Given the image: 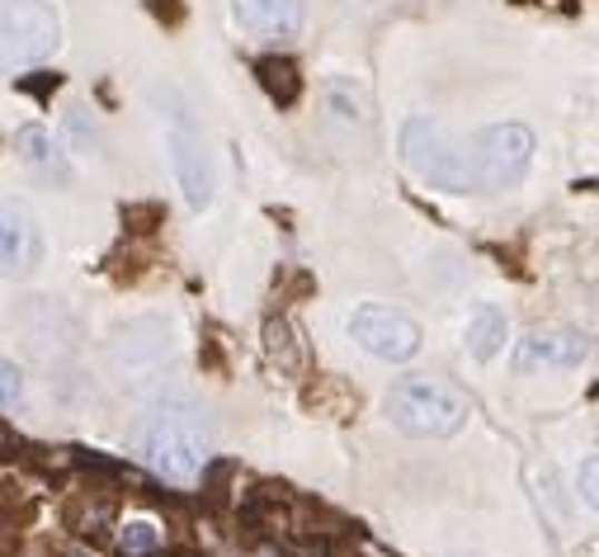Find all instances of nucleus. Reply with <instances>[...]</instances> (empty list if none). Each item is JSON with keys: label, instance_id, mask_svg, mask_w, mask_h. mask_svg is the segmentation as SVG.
<instances>
[{"label": "nucleus", "instance_id": "nucleus-23", "mask_svg": "<svg viewBox=\"0 0 599 557\" xmlns=\"http://www.w3.org/2000/svg\"><path fill=\"white\" fill-rule=\"evenodd\" d=\"M255 557H293V553H288L284 544H259V553H255Z\"/></svg>", "mask_w": 599, "mask_h": 557}, {"label": "nucleus", "instance_id": "nucleus-20", "mask_svg": "<svg viewBox=\"0 0 599 557\" xmlns=\"http://www.w3.org/2000/svg\"><path fill=\"white\" fill-rule=\"evenodd\" d=\"M581 496H586V506H595V459H586V472H581Z\"/></svg>", "mask_w": 599, "mask_h": 557}, {"label": "nucleus", "instance_id": "nucleus-21", "mask_svg": "<svg viewBox=\"0 0 599 557\" xmlns=\"http://www.w3.org/2000/svg\"><path fill=\"white\" fill-rule=\"evenodd\" d=\"M161 208H124V223H156Z\"/></svg>", "mask_w": 599, "mask_h": 557}, {"label": "nucleus", "instance_id": "nucleus-13", "mask_svg": "<svg viewBox=\"0 0 599 557\" xmlns=\"http://www.w3.org/2000/svg\"><path fill=\"white\" fill-rule=\"evenodd\" d=\"M265 350L284 373H293V378L307 373V345H303V335H297V326L288 322V316H269L265 322Z\"/></svg>", "mask_w": 599, "mask_h": 557}, {"label": "nucleus", "instance_id": "nucleus-14", "mask_svg": "<svg viewBox=\"0 0 599 557\" xmlns=\"http://www.w3.org/2000/svg\"><path fill=\"white\" fill-rule=\"evenodd\" d=\"M255 76H259V90H265L274 105H297V95H303V76L288 57H259L255 62Z\"/></svg>", "mask_w": 599, "mask_h": 557}, {"label": "nucleus", "instance_id": "nucleus-4", "mask_svg": "<svg viewBox=\"0 0 599 557\" xmlns=\"http://www.w3.org/2000/svg\"><path fill=\"white\" fill-rule=\"evenodd\" d=\"M156 99H161V109H166V147H170L175 180L185 189V204L208 208L213 204V156L204 143V128H198V118L179 90H161Z\"/></svg>", "mask_w": 599, "mask_h": 557}, {"label": "nucleus", "instance_id": "nucleus-8", "mask_svg": "<svg viewBox=\"0 0 599 557\" xmlns=\"http://www.w3.org/2000/svg\"><path fill=\"white\" fill-rule=\"evenodd\" d=\"M350 335L369 354H377V360H392V364H406V360H415V350H421V326H415V316L396 312V307H383V303L354 307Z\"/></svg>", "mask_w": 599, "mask_h": 557}, {"label": "nucleus", "instance_id": "nucleus-17", "mask_svg": "<svg viewBox=\"0 0 599 557\" xmlns=\"http://www.w3.org/2000/svg\"><path fill=\"white\" fill-rule=\"evenodd\" d=\"M156 548H161V534H156V525H147V520H137L118 534V553L124 557H151Z\"/></svg>", "mask_w": 599, "mask_h": 557}, {"label": "nucleus", "instance_id": "nucleus-24", "mask_svg": "<svg viewBox=\"0 0 599 557\" xmlns=\"http://www.w3.org/2000/svg\"><path fill=\"white\" fill-rule=\"evenodd\" d=\"M312 557H331V548H326V544H316V548H312Z\"/></svg>", "mask_w": 599, "mask_h": 557}, {"label": "nucleus", "instance_id": "nucleus-3", "mask_svg": "<svg viewBox=\"0 0 599 557\" xmlns=\"http://www.w3.org/2000/svg\"><path fill=\"white\" fill-rule=\"evenodd\" d=\"M402 156L406 166L415 170V180H425L430 189H444V194H477V170H472V152L463 143L430 124V118H406L402 128Z\"/></svg>", "mask_w": 599, "mask_h": 557}, {"label": "nucleus", "instance_id": "nucleus-10", "mask_svg": "<svg viewBox=\"0 0 599 557\" xmlns=\"http://www.w3.org/2000/svg\"><path fill=\"white\" fill-rule=\"evenodd\" d=\"M242 29L269 43H288L303 33V0H232Z\"/></svg>", "mask_w": 599, "mask_h": 557}, {"label": "nucleus", "instance_id": "nucleus-25", "mask_svg": "<svg viewBox=\"0 0 599 557\" xmlns=\"http://www.w3.org/2000/svg\"><path fill=\"white\" fill-rule=\"evenodd\" d=\"M67 557H90V553H67Z\"/></svg>", "mask_w": 599, "mask_h": 557}, {"label": "nucleus", "instance_id": "nucleus-2", "mask_svg": "<svg viewBox=\"0 0 599 557\" xmlns=\"http://www.w3.org/2000/svg\"><path fill=\"white\" fill-rule=\"evenodd\" d=\"M387 416L396 430L415 434V440H449V434L468 426L472 402L453 383H444V378L415 373L387 392Z\"/></svg>", "mask_w": 599, "mask_h": 557}, {"label": "nucleus", "instance_id": "nucleus-15", "mask_svg": "<svg viewBox=\"0 0 599 557\" xmlns=\"http://www.w3.org/2000/svg\"><path fill=\"white\" fill-rule=\"evenodd\" d=\"M505 335H510L505 316L495 312L491 303H482V307L472 312V322H468V350L477 354V360H495L501 345H505Z\"/></svg>", "mask_w": 599, "mask_h": 557}, {"label": "nucleus", "instance_id": "nucleus-6", "mask_svg": "<svg viewBox=\"0 0 599 557\" xmlns=\"http://www.w3.org/2000/svg\"><path fill=\"white\" fill-rule=\"evenodd\" d=\"M472 152V170H477V194L487 189H510L529 175V162H533V133L519 128V124H495V128H482L468 143Z\"/></svg>", "mask_w": 599, "mask_h": 557}, {"label": "nucleus", "instance_id": "nucleus-22", "mask_svg": "<svg viewBox=\"0 0 599 557\" xmlns=\"http://www.w3.org/2000/svg\"><path fill=\"white\" fill-rule=\"evenodd\" d=\"M151 10L161 14V19H170V25H175V19H179V6H175V0H151Z\"/></svg>", "mask_w": 599, "mask_h": 557}, {"label": "nucleus", "instance_id": "nucleus-7", "mask_svg": "<svg viewBox=\"0 0 599 557\" xmlns=\"http://www.w3.org/2000/svg\"><path fill=\"white\" fill-rule=\"evenodd\" d=\"M114 369L124 373V383L132 392H151L161 388V378L170 369V331L156 316H137L124 331L114 335Z\"/></svg>", "mask_w": 599, "mask_h": 557}, {"label": "nucleus", "instance_id": "nucleus-9", "mask_svg": "<svg viewBox=\"0 0 599 557\" xmlns=\"http://www.w3.org/2000/svg\"><path fill=\"white\" fill-rule=\"evenodd\" d=\"M590 345L571 331H533L514 345V369L519 373H538V369H581Z\"/></svg>", "mask_w": 599, "mask_h": 557}, {"label": "nucleus", "instance_id": "nucleus-12", "mask_svg": "<svg viewBox=\"0 0 599 557\" xmlns=\"http://www.w3.org/2000/svg\"><path fill=\"white\" fill-rule=\"evenodd\" d=\"M14 156L38 175V180H48V185H71V162H67L62 143H57L48 128H38V124L19 128V133H14Z\"/></svg>", "mask_w": 599, "mask_h": 557}, {"label": "nucleus", "instance_id": "nucleus-1", "mask_svg": "<svg viewBox=\"0 0 599 557\" xmlns=\"http://www.w3.org/2000/svg\"><path fill=\"white\" fill-rule=\"evenodd\" d=\"M137 449L143 459L166 477V482H198L208 468V453H213V430L204 421V411L189 407V402H166L156 407L143 430H137Z\"/></svg>", "mask_w": 599, "mask_h": 557}, {"label": "nucleus", "instance_id": "nucleus-5", "mask_svg": "<svg viewBox=\"0 0 599 557\" xmlns=\"http://www.w3.org/2000/svg\"><path fill=\"white\" fill-rule=\"evenodd\" d=\"M62 43V19L48 0H0V76L33 67Z\"/></svg>", "mask_w": 599, "mask_h": 557}, {"label": "nucleus", "instance_id": "nucleus-16", "mask_svg": "<svg viewBox=\"0 0 599 557\" xmlns=\"http://www.w3.org/2000/svg\"><path fill=\"white\" fill-rule=\"evenodd\" d=\"M67 143H71L76 156H99V152H105V137H99L95 118L86 109H71L67 114Z\"/></svg>", "mask_w": 599, "mask_h": 557}, {"label": "nucleus", "instance_id": "nucleus-19", "mask_svg": "<svg viewBox=\"0 0 599 557\" xmlns=\"http://www.w3.org/2000/svg\"><path fill=\"white\" fill-rule=\"evenodd\" d=\"M14 449H19V444H14V430L0 421V463H10V459H14Z\"/></svg>", "mask_w": 599, "mask_h": 557}, {"label": "nucleus", "instance_id": "nucleus-11", "mask_svg": "<svg viewBox=\"0 0 599 557\" xmlns=\"http://www.w3.org/2000/svg\"><path fill=\"white\" fill-rule=\"evenodd\" d=\"M38 265L33 217L19 204H0V278H19Z\"/></svg>", "mask_w": 599, "mask_h": 557}, {"label": "nucleus", "instance_id": "nucleus-18", "mask_svg": "<svg viewBox=\"0 0 599 557\" xmlns=\"http://www.w3.org/2000/svg\"><path fill=\"white\" fill-rule=\"evenodd\" d=\"M24 402V373L10 360H0V407H19Z\"/></svg>", "mask_w": 599, "mask_h": 557}]
</instances>
